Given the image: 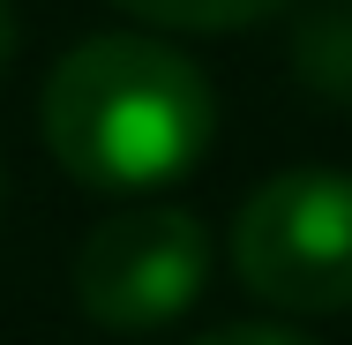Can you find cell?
<instances>
[{"label":"cell","instance_id":"1","mask_svg":"<svg viewBox=\"0 0 352 345\" xmlns=\"http://www.w3.org/2000/svg\"><path fill=\"white\" fill-rule=\"evenodd\" d=\"M45 150L98 196L173 188L217 136V90L188 53L157 38H82L38 98Z\"/></svg>","mask_w":352,"mask_h":345},{"label":"cell","instance_id":"2","mask_svg":"<svg viewBox=\"0 0 352 345\" xmlns=\"http://www.w3.org/2000/svg\"><path fill=\"white\" fill-rule=\"evenodd\" d=\"M232 271L285 315L352 308V173L300 165L263 180L232 218Z\"/></svg>","mask_w":352,"mask_h":345},{"label":"cell","instance_id":"3","mask_svg":"<svg viewBox=\"0 0 352 345\" xmlns=\"http://www.w3.org/2000/svg\"><path fill=\"white\" fill-rule=\"evenodd\" d=\"M210 285V233L173 203H135L75 248V300L105 331H165Z\"/></svg>","mask_w":352,"mask_h":345},{"label":"cell","instance_id":"4","mask_svg":"<svg viewBox=\"0 0 352 345\" xmlns=\"http://www.w3.org/2000/svg\"><path fill=\"white\" fill-rule=\"evenodd\" d=\"M120 8L157 30H248L263 15H278L285 0H120Z\"/></svg>","mask_w":352,"mask_h":345},{"label":"cell","instance_id":"5","mask_svg":"<svg viewBox=\"0 0 352 345\" xmlns=\"http://www.w3.org/2000/svg\"><path fill=\"white\" fill-rule=\"evenodd\" d=\"M195 345H307V338H292L278 323H232V331H210V338H195Z\"/></svg>","mask_w":352,"mask_h":345},{"label":"cell","instance_id":"6","mask_svg":"<svg viewBox=\"0 0 352 345\" xmlns=\"http://www.w3.org/2000/svg\"><path fill=\"white\" fill-rule=\"evenodd\" d=\"M8 53H15V8L0 0V68H8Z\"/></svg>","mask_w":352,"mask_h":345}]
</instances>
